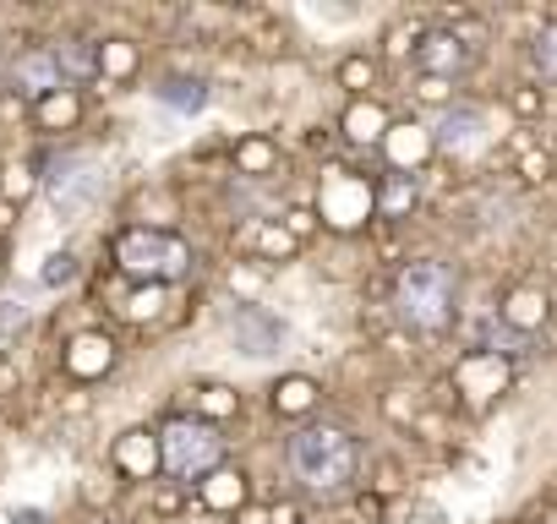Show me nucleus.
Returning a JSON list of instances; mask_svg holds the SVG:
<instances>
[{
	"label": "nucleus",
	"instance_id": "3",
	"mask_svg": "<svg viewBox=\"0 0 557 524\" xmlns=\"http://www.w3.org/2000/svg\"><path fill=\"white\" fill-rule=\"evenodd\" d=\"M115 257H121V269L137 274V279H175V274L186 269V246H181L175 235H159V229H132V235H121Z\"/></svg>",
	"mask_w": 557,
	"mask_h": 524
},
{
	"label": "nucleus",
	"instance_id": "15",
	"mask_svg": "<svg viewBox=\"0 0 557 524\" xmlns=\"http://www.w3.org/2000/svg\"><path fill=\"white\" fill-rule=\"evenodd\" d=\"M513 307H519V312H513V317H524V323H530V317H535V312H541V307H546V301H535V296H519V301H513Z\"/></svg>",
	"mask_w": 557,
	"mask_h": 524
},
{
	"label": "nucleus",
	"instance_id": "1",
	"mask_svg": "<svg viewBox=\"0 0 557 524\" xmlns=\"http://www.w3.org/2000/svg\"><path fill=\"white\" fill-rule=\"evenodd\" d=\"M290 464L312 491H339L356 475V442L339 426H307L290 437Z\"/></svg>",
	"mask_w": 557,
	"mask_h": 524
},
{
	"label": "nucleus",
	"instance_id": "2",
	"mask_svg": "<svg viewBox=\"0 0 557 524\" xmlns=\"http://www.w3.org/2000/svg\"><path fill=\"white\" fill-rule=\"evenodd\" d=\"M399 312L416 328H443L454 317V274L443 262H410L399 274Z\"/></svg>",
	"mask_w": 557,
	"mask_h": 524
},
{
	"label": "nucleus",
	"instance_id": "6",
	"mask_svg": "<svg viewBox=\"0 0 557 524\" xmlns=\"http://www.w3.org/2000/svg\"><path fill=\"white\" fill-rule=\"evenodd\" d=\"M230 339H235L240 355L262 361V355H273L278 345H285V323H278L273 312H262V307H240V312L230 317Z\"/></svg>",
	"mask_w": 557,
	"mask_h": 524
},
{
	"label": "nucleus",
	"instance_id": "11",
	"mask_svg": "<svg viewBox=\"0 0 557 524\" xmlns=\"http://www.w3.org/2000/svg\"><path fill=\"white\" fill-rule=\"evenodd\" d=\"M72 279H77V257L72 251H55L50 269H45V285H72Z\"/></svg>",
	"mask_w": 557,
	"mask_h": 524
},
{
	"label": "nucleus",
	"instance_id": "12",
	"mask_svg": "<svg viewBox=\"0 0 557 524\" xmlns=\"http://www.w3.org/2000/svg\"><path fill=\"white\" fill-rule=\"evenodd\" d=\"M535 66H541L546 77H557V28H541V39H535Z\"/></svg>",
	"mask_w": 557,
	"mask_h": 524
},
{
	"label": "nucleus",
	"instance_id": "5",
	"mask_svg": "<svg viewBox=\"0 0 557 524\" xmlns=\"http://www.w3.org/2000/svg\"><path fill=\"white\" fill-rule=\"evenodd\" d=\"M50 202L61 208V213H83V208H94L99 202V191H104V175H99V164L94 159H83V153H66V159H55L50 164Z\"/></svg>",
	"mask_w": 557,
	"mask_h": 524
},
{
	"label": "nucleus",
	"instance_id": "10",
	"mask_svg": "<svg viewBox=\"0 0 557 524\" xmlns=\"http://www.w3.org/2000/svg\"><path fill=\"white\" fill-rule=\"evenodd\" d=\"M470 55H465V45L459 39H448V34H432L426 45H421V66L426 72H459Z\"/></svg>",
	"mask_w": 557,
	"mask_h": 524
},
{
	"label": "nucleus",
	"instance_id": "4",
	"mask_svg": "<svg viewBox=\"0 0 557 524\" xmlns=\"http://www.w3.org/2000/svg\"><path fill=\"white\" fill-rule=\"evenodd\" d=\"M219 448H224L219 432L202 426V421H175V426H164V464H170V475H181V481L213 470V464H219Z\"/></svg>",
	"mask_w": 557,
	"mask_h": 524
},
{
	"label": "nucleus",
	"instance_id": "7",
	"mask_svg": "<svg viewBox=\"0 0 557 524\" xmlns=\"http://www.w3.org/2000/svg\"><path fill=\"white\" fill-rule=\"evenodd\" d=\"M12 83H17L23 93H50V88H61V66H55V55L34 50V55H23V61L12 66Z\"/></svg>",
	"mask_w": 557,
	"mask_h": 524
},
{
	"label": "nucleus",
	"instance_id": "13",
	"mask_svg": "<svg viewBox=\"0 0 557 524\" xmlns=\"http://www.w3.org/2000/svg\"><path fill=\"white\" fill-rule=\"evenodd\" d=\"M23 323H28V307L23 301H0V339H12Z\"/></svg>",
	"mask_w": 557,
	"mask_h": 524
},
{
	"label": "nucleus",
	"instance_id": "8",
	"mask_svg": "<svg viewBox=\"0 0 557 524\" xmlns=\"http://www.w3.org/2000/svg\"><path fill=\"white\" fill-rule=\"evenodd\" d=\"M481 132H486V115L481 110H448L443 126H437V142L443 148H475Z\"/></svg>",
	"mask_w": 557,
	"mask_h": 524
},
{
	"label": "nucleus",
	"instance_id": "9",
	"mask_svg": "<svg viewBox=\"0 0 557 524\" xmlns=\"http://www.w3.org/2000/svg\"><path fill=\"white\" fill-rule=\"evenodd\" d=\"M159 104H170V110H202L208 104V83L202 77H164L159 83Z\"/></svg>",
	"mask_w": 557,
	"mask_h": 524
},
{
	"label": "nucleus",
	"instance_id": "14",
	"mask_svg": "<svg viewBox=\"0 0 557 524\" xmlns=\"http://www.w3.org/2000/svg\"><path fill=\"white\" fill-rule=\"evenodd\" d=\"M99 361H110V345L104 339H83L77 345V355H72V366L83 372V366H99Z\"/></svg>",
	"mask_w": 557,
	"mask_h": 524
},
{
	"label": "nucleus",
	"instance_id": "16",
	"mask_svg": "<svg viewBox=\"0 0 557 524\" xmlns=\"http://www.w3.org/2000/svg\"><path fill=\"white\" fill-rule=\"evenodd\" d=\"M17 524H45V519L39 513H17Z\"/></svg>",
	"mask_w": 557,
	"mask_h": 524
}]
</instances>
